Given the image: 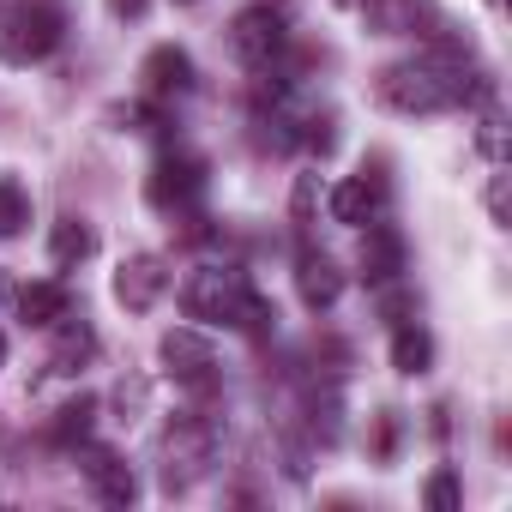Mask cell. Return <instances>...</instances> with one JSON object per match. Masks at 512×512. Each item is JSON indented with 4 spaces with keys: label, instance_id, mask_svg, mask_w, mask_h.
<instances>
[{
    "label": "cell",
    "instance_id": "cell-1",
    "mask_svg": "<svg viewBox=\"0 0 512 512\" xmlns=\"http://www.w3.org/2000/svg\"><path fill=\"white\" fill-rule=\"evenodd\" d=\"M470 85L464 79V61L458 55H416V61H398L380 73V103L398 109V115H440V109H458L470 103Z\"/></svg>",
    "mask_w": 512,
    "mask_h": 512
},
{
    "label": "cell",
    "instance_id": "cell-2",
    "mask_svg": "<svg viewBox=\"0 0 512 512\" xmlns=\"http://www.w3.org/2000/svg\"><path fill=\"white\" fill-rule=\"evenodd\" d=\"M181 308H187L193 320H205V326H235V332H253V338L278 320L272 302L253 296L247 272H235V266H205V272H193L187 290H181Z\"/></svg>",
    "mask_w": 512,
    "mask_h": 512
},
{
    "label": "cell",
    "instance_id": "cell-3",
    "mask_svg": "<svg viewBox=\"0 0 512 512\" xmlns=\"http://www.w3.org/2000/svg\"><path fill=\"white\" fill-rule=\"evenodd\" d=\"M217 452H223V428L211 416H175L163 428V488L169 494L175 488H193L199 476H211Z\"/></svg>",
    "mask_w": 512,
    "mask_h": 512
},
{
    "label": "cell",
    "instance_id": "cell-4",
    "mask_svg": "<svg viewBox=\"0 0 512 512\" xmlns=\"http://www.w3.org/2000/svg\"><path fill=\"white\" fill-rule=\"evenodd\" d=\"M61 31H67V19H61L55 0H19V7L0 19V61L7 67H37V61H49L61 49Z\"/></svg>",
    "mask_w": 512,
    "mask_h": 512
},
{
    "label": "cell",
    "instance_id": "cell-5",
    "mask_svg": "<svg viewBox=\"0 0 512 512\" xmlns=\"http://www.w3.org/2000/svg\"><path fill=\"white\" fill-rule=\"evenodd\" d=\"M284 43H290V25H284L278 7H247V13H235V25H229V49H235V61L253 67V73H272V61L284 55Z\"/></svg>",
    "mask_w": 512,
    "mask_h": 512
},
{
    "label": "cell",
    "instance_id": "cell-6",
    "mask_svg": "<svg viewBox=\"0 0 512 512\" xmlns=\"http://www.w3.org/2000/svg\"><path fill=\"white\" fill-rule=\"evenodd\" d=\"M199 193H205V163L199 157H157V169L145 175V199L157 205V211H187V205H199Z\"/></svg>",
    "mask_w": 512,
    "mask_h": 512
},
{
    "label": "cell",
    "instance_id": "cell-7",
    "mask_svg": "<svg viewBox=\"0 0 512 512\" xmlns=\"http://www.w3.org/2000/svg\"><path fill=\"white\" fill-rule=\"evenodd\" d=\"M139 79H145V97L151 103H175V97H193V55L187 49H175V43H157L151 55H145V67H139Z\"/></svg>",
    "mask_w": 512,
    "mask_h": 512
},
{
    "label": "cell",
    "instance_id": "cell-8",
    "mask_svg": "<svg viewBox=\"0 0 512 512\" xmlns=\"http://www.w3.org/2000/svg\"><path fill=\"white\" fill-rule=\"evenodd\" d=\"M169 290V266L157 260V253H133V260L115 272V302L127 308V314H145V308H157V296Z\"/></svg>",
    "mask_w": 512,
    "mask_h": 512
},
{
    "label": "cell",
    "instance_id": "cell-9",
    "mask_svg": "<svg viewBox=\"0 0 512 512\" xmlns=\"http://www.w3.org/2000/svg\"><path fill=\"white\" fill-rule=\"evenodd\" d=\"M362 19L374 37H416L440 19V0H362Z\"/></svg>",
    "mask_w": 512,
    "mask_h": 512
},
{
    "label": "cell",
    "instance_id": "cell-10",
    "mask_svg": "<svg viewBox=\"0 0 512 512\" xmlns=\"http://www.w3.org/2000/svg\"><path fill=\"white\" fill-rule=\"evenodd\" d=\"M163 368H169L181 386H205V380H211V368H217V350H211L199 332L175 326V332H163Z\"/></svg>",
    "mask_w": 512,
    "mask_h": 512
},
{
    "label": "cell",
    "instance_id": "cell-11",
    "mask_svg": "<svg viewBox=\"0 0 512 512\" xmlns=\"http://www.w3.org/2000/svg\"><path fill=\"white\" fill-rule=\"evenodd\" d=\"M398 272H404V235L374 217L368 223V241H362V284L386 290V284H398Z\"/></svg>",
    "mask_w": 512,
    "mask_h": 512
},
{
    "label": "cell",
    "instance_id": "cell-12",
    "mask_svg": "<svg viewBox=\"0 0 512 512\" xmlns=\"http://www.w3.org/2000/svg\"><path fill=\"white\" fill-rule=\"evenodd\" d=\"M386 211V181L380 175H350V181H338L332 187V217L338 223H350V229H362V223H374Z\"/></svg>",
    "mask_w": 512,
    "mask_h": 512
},
{
    "label": "cell",
    "instance_id": "cell-13",
    "mask_svg": "<svg viewBox=\"0 0 512 512\" xmlns=\"http://www.w3.org/2000/svg\"><path fill=\"white\" fill-rule=\"evenodd\" d=\"M85 482H91V494H97L103 506H133V494H139L133 470H127L115 452H91V458H85Z\"/></svg>",
    "mask_w": 512,
    "mask_h": 512
},
{
    "label": "cell",
    "instance_id": "cell-14",
    "mask_svg": "<svg viewBox=\"0 0 512 512\" xmlns=\"http://www.w3.org/2000/svg\"><path fill=\"white\" fill-rule=\"evenodd\" d=\"M49 332H55V350H49V368H55V374H79V362H91V356H97V332H91L85 320L61 314Z\"/></svg>",
    "mask_w": 512,
    "mask_h": 512
},
{
    "label": "cell",
    "instance_id": "cell-15",
    "mask_svg": "<svg viewBox=\"0 0 512 512\" xmlns=\"http://www.w3.org/2000/svg\"><path fill=\"white\" fill-rule=\"evenodd\" d=\"M296 290H302V302L320 314V308H332V302L344 296V272L326 260V253H302V266H296Z\"/></svg>",
    "mask_w": 512,
    "mask_h": 512
},
{
    "label": "cell",
    "instance_id": "cell-16",
    "mask_svg": "<svg viewBox=\"0 0 512 512\" xmlns=\"http://www.w3.org/2000/svg\"><path fill=\"white\" fill-rule=\"evenodd\" d=\"M49 253H55V266H79V260L97 253V229L85 217H61L55 235H49Z\"/></svg>",
    "mask_w": 512,
    "mask_h": 512
},
{
    "label": "cell",
    "instance_id": "cell-17",
    "mask_svg": "<svg viewBox=\"0 0 512 512\" xmlns=\"http://www.w3.org/2000/svg\"><path fill=\"white\" fill-rule=\"evenodd\" d=\"M19 314H25V326H55L61 314H73V296L61 284H25Z\"/></svg>",
    "mask_w": 512,
    "mask_h": 512
},
{
    "label": "cell",
    "instance_id": "cell-18",
    "mask_svg": "<svg viewBox=\"0 0 512 512\" xmlns=\"http://www.w3.org/2000/svg\"><path fill=\"white\" fill-rule=\"evenodd\" d=\"M428 362H434V338L404 320V326L392 332V368H398V374H428Z\"/></svg>",
    "mask_w": 512,
    "mask_h": 512
},
{
    "label": "cell",
    "instance_id": "cell-19",
    "mask_svg": "<svg viewBox=\"0 0 512 512\" xmlns=\"http://www.w3.org/2000/svg\"><path fill=\"white\" fill-rule=\"evenodd\" d=\"M91 422H97V398H91V392H79L73 404H61V410H55L49 440H55V446H79V440L91 434Z\"/></svg>",
    "mask_w": 512,
    "mask_h": 512
},
{
    "label": "cell",
    "instance_id": "cell-20",
    "mask_svg": "<svg viewBox=\"0 0 512 512\" xmlns=\"http://www.w3.org/2000/svg\"><path fill=\"white\" fill-rule=\"evenodd\" d=\"M25 223H31V193L13 175H0V241L25 235Z\"/></svg>",
    "mask_w": 512,
    "mask_h": 512
},
{
    "label": "cell",
    "instance_id": "cell-21",
    "mask_svg": "<svg viewBox=\"0 0 512 512\" xmlns=\"http://www.w3.org/2000/svg\"><path fill=\"white\" fill-rule=\"evenodd\" d=\"M428 506H434V512H452V506H458V476H452V470H440V476L428 482Z\"/></svg>",
    "mask_w": 512,
    "mask_h": 512
},
{
    "label": "cell",
    "instance_id": "cell-22",
    "mask_svg": "<svg viewBox=\"0 0 512 512\" xmlns=\"http://www.w3.org/2000/svg\"><path fill=\"white\" fill-rule=\"evenodd\" d=\"M314 199H320V175H302V181H296V199H290L296 223H308V217H314Z\"/></svg>",
    "mask_w": 512,
    "mask_h": 512
},
{
    "label": "cell",
    "instance_id": "cell-23",
    "mask_svg": "<svg viewBox=\"0 0 512 512\" xmlns=\"http://www.w3.org/2000/svg\"><path fill=\"white\" fill-rule=\"evenodd\" d=\"M145 7H151V0H109L115 19H145Z\"/></svg>",
    "mask_w": 512,
    "mask_h": 512
},
{
    "label": "cell",
    "instance_id": "cell-24",
    "mask_svg": "<svg viewBox=\"0 0 512 512\" xmlns=\"http://www.w3.org/2000/svg\"><path fill=\"white\" fill-rule=\"evenodd\" d=\"M0 362H7V338H0Z\"/></svg>",
    "mask_w": 512,
    "mask_h": 512
},
{
    "label": "cell",
    "instance_id": "cell-25",
    "mask_svg": "<svg viewBox=\"0 0 512 512\" xmlns=\"http://www.w3.org/2000/svg\"><path fill=\"white\" fill-rule=\"evenodd\" d=\"M0 296H7V284H0Z\"/></svg>",
    "mask_w": 512,
    "mask_h": 512
},
{
    "label": "cell",
    "instance_id": "cell-26",
    "mask_svg": "<svg viewBox=\"0 0 512 512\" xmlns=\"http://www.w3.org/2000/svg\"><path fill=\"white\" fill-rule=\"evenodd\" d=\"M181 7H193V0H181Z\"/></svg>",
    "mask_w": 512,
    "mask_h": 512
}]
</instances>
